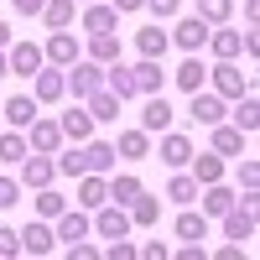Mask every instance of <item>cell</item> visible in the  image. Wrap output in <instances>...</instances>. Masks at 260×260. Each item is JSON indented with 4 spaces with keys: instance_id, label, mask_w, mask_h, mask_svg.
Here are the masks:
<instances>
[{
    "instance_id": "cell-1",
    "label": "cell",
    "mask_w": 260,
    "mask_h": 260,
    "mask_svg": "<svg viewBox=\"0 0 260 260\" xmlns=\"http://www.w3.org/2000/svg\"><path fill=\"white\" fill-rule=\"evenodd\" d=\"M62 83H68V94H73V99H89L99 83H104V62L78 57V62H68V68H62Z\"/></svg>"
},
{
    "instance_id": "cell-2",
    "label": "cell",
    "mask_w": 260,
    "mask_h": 260,
    "mask_svg": "<svg viewBox=\"0 0 260 260\" xmlns=\"http://www.w3.org/2000/svg\"><path fill=\"white\" fill-rule=\"evenodd\" d=\"M208 83H213V94H219V99H240V94H250V78L234 68V57H219V62H213V68H208Z\"/></svg>"
},
{
    "instance_id": "cell-3",
    "label": "cell",
    "mask_w": 260,
    "mask_h": 260,
    "mask_svg": "<svg viewBox=\"0 0 260 260\" xmlns=\"http://www.w3.org/2000/svg\"><path fill=\"white\" fill-rule=\"evenodd\" d=\"M16 167H21V177H16V182H21V187H31V192H37V187H47V182L57 177V161L47 156V151H26Z\"/></svg>"
},
{
    "instance_id": "cell-4",
    "label": "cell",
    "mask_w": 260,
    "mask_h": 260,
    "mask_svg": "<svg viewBox=\"0 0 260 260\" xmlns=\"http://www.w3.org/2000/svg\"><path fill=\"white\" fill-rule=\"evenodd\" d=\"M31 99H37V104H62V99H68V83H62V68L42 62V68L31 73Z\"/></svg>"
},
{
    "instance_id": "cell-5",
    "label": "cell",
    "mask_w": 260,
    "mask_h": 260,
    "mask_svg": "<svg viewBox=\"0 0 260 260\" xmlns=\"http://www.w3.org/2000/svg\"><path fill=\"white\" fill-rule=\"evenodd\" d=\"M187 120H192V125H219V120H229V99L208 94V89L187 94Z\"/></svg>"
},
{
    "instance_id": "cell-6",
    "label": "cell",
    "mask_w": 260,
    "mask_h": 260,
    "mask_svg": "<svg viewBox=\"0 0 260 260\" xmlns=\"http://www.w3.org/2000/svg\"><path fill=\"white\" fill-rule=\"evenodd\" d=\"M42 57H47L52 68H68V62H78V57H83V42H78L68 26H62V31H52L47 42H42Z\"/></svg>"
},
{
    "instance_id": "cell-7",
    "label": "cell",
    "mask_w": 260,
    "mask_h": 260,
    "mask_svg": "<svg viewBox=\"0 0 260 260\" xmlns=\"http://www.w3.org/2000/svg\"><path fill=\"white\" fill-rule=\"evenodd\" d=\"M208 31H213V26H208L203 16H182L177 26L167 31V37H172V47H182V52H203V42H208Z\"/></svg>"
},
{
    "instance_id": "cell-8",
    "label": "cell",
    "mask_w": 260,
    "mask_h": 260,
    "mask_svg": "<svg viewBox=\"0 0 260 260\" xmlns=\"http://www.w3.org/2000/svg\"><path fill=\"white\" fill-rule=\"evenodd\" d=\"M52 234H57V245H73V240H83V234H94L89 208H62L52 219Z\"/></svg>"
},
{
    "instance_id": "cell-9",
    "label": "cell",
    "mask_w": 260,
    "mask_h": 260,
    "mask_svg": "<svg viewBox=\"0 0 260 260\" xmlns=\"http://www.w3.org/2000/svg\"><path fill=\"white\" fill-rule=\"evenodd\" d=\"M16 234H21V255H52V250H57L52 219H31L26 229H16Z\"/></svg>"
},
{
    "instance_id": "cell-10",
    "label": "cell",
    "mask_w": 260,
    "mask_h": 260,
    "mask_svg": "<svg viewBox=\"0 0 260 260\" xmlns=\"http://www.w3.org/2000/svg\"><path fill=\"white\" fill-rule=\"evenodd\" d=\"M172 83H177L182 94H198V89H208V62L198 57V52H187L182 62H177V73H167Z\"/></svg>"
},
{
    "instance_id": "cell-11",
    "label": "cell",
    "mask_w": 260,
    "mask_h": 260,
    "mask_svg": "<svg viewBox=\"0 0 260 260\" xmlns=\"http://www.w3.org/2000/svg\"><path fill=\"white\" fill-rule=\"evenodd\" d=\"M94 234H99V240H120V234H130V213L120 203H99L94 208Z\"/></svg>"
},
{
    "instance_id": "cell-12",
    "label": "cell",
    "mask_w": 260,
    "mask_h": 260,
    "mask_svg": "<svg viewBox=\"0 0 260 260\" xmlns=\"http://www.w3.org/2000/svg\"><path fill=\"white\" fill-rule=\"evenodd\" d=\"M6 62H11V73H16V78H31L47 57H42L37 42H11V47H6Z\"/></svg>"
},
{
    "instance_id": "cell-13",
    "label": "cell",
    "mask_w": 260,
    "mask_h": 260,
    "mask_svg": "<svg viewBox=\"0 0 260 260\" xmlns=\"http://www.w3.org/2000/svg\"><path fill=\"white\" fill-rule=\"evenodd\" d=\"M57 130H62V141H73V146H83V141L94 136V115L83 110V99L73 104L68 115H57Z\"/></svg>"
},
{
    "instance_id": "cell-14",
    "label": "cell",
    "mask_w": 260,
    "mask_h": 260,
    "mask_svg": "<svg viewBox=\"0 0 260 260\" xmlns=\"http://www.w3.org/2000/svg\"><path fill=\"white\" fill-rule=\"evenodd\" d=\"M156 156L177 172V167H187L192 161V141L182 136V130H161V141H156Z\"/></svg>"
},
{
    "instance_id": "cell-15",
    "label": "cell",
    "mask_w": 260,
    "mask_h": 260,
    "mask_svg": "<svg viewBox=\"0 0 260 260\" xmlns=\"http://www.w3.org/2000/svg\"><path fill=\"white\" fill-rule=\"evenodd\" d=\"M208 130H213V151H219L224 161H229V156H245V151H250V136H245L240 125H224V120H219V125H208Z\"/></svg>"
},
{
    "instance_id": "cell-16",
    "label": "cell",
    "mask_w": 260,
    "mask_h": 260,
    "mask_svg": "<svg viewBox=\"0 0 260 260\" xmlns=\"http://www.w3.org/2000/svg\"><path fill=\"white\" fill-rule=\"evenodd\" d=\"M78 182V208H99V203H110V177L104 172H83V177H73Z\"/></svg>"
},
{
    "instance_id": "cell-17",
    "label": "cell",
    "mask_w": 260,
    "mask_h": 260,
    "mask_svg": "<svg viewBox=\"0 0 260 260\" xmlns=\"http://www.w3.org/2000/svg\"><path fill=\"white\" fill-rule=\"evenodd\" d=\"M115 21H120V11L110 6V0H94V6H78V26L83 31H115Z\"/></svg>"
},
{
    "instance_id": "cell-18",
    "label": "cell",
    "mask_w": 260,
    "mask_h": 260,
    "mask_svg": "<svg viewBox=\"0 0 260 260\" xmlns=\"http://www.w3.org/2000/svg\"><path fill=\"white\" fill-rule=\"evenodd\" d=\"M37 110H42V104H37L31 94H11L6 104H0V120H6L11 130H26V125L37 120Z\"/></svg>"
},
{
    "instance_id": "cell-19",
    "label": "cell",
    "mask_w": 260,
    "mask_h": 260,
    "mask_svg": "<svg viewBox=\"0 0 260 260\" xmlns=\"http://www.w3.org/2000/svg\"><path fill=\"white\" fill-rule=\"evenodd\" d=\"M172 120H177V115H172V104H167L161 94H146V110H141V130H146V136L172 130Z\"/></svg>"
},
{
    "instance_id": "cell-20",
    "label": "cell",
    "mask_w": 260,
    "mask_h": 260,
    "mask_svg": "<svg viewBox=\"0 0 260 260\" xmlns=\"http://www.w3.org/2000/svg\"><path fill=\"white\" fill-rule=\"evenodd\" d=\"M104 89H110V94H115L120 104H125V99H141V89H136V73H130L120 57L110 62V68H104Z\"/></svg>"
},
{
    "instance_id": "cell-21",
    "label": "cell",
    "mask_w": 260,
    "mask_h": 260,
    "mask_svg": "<svg viewBox=\"0 0 260 260\" xmlns=\"http://www.w3.org/2000/svg\"><path fill=\"white\" fill-rule=\"evenodd\" d=\"M26 146H31V151H47V156H52V151L62 146V130H57V120H42V115H37V120L26 125Z\"/></svg>"
},
{
    "instance_id": "cell-22",
    "label": "cell",
    "mask_w": 260,
    "mask_h": 260,
    "mask_svg": "<svg viewBox=\"0 0 260 260\" xmlns=\"http://www.w3.org/2000/svg\"><path fill=\"white\" fill-rule=\"evenodd\" d=\"M192 182H198V187H208V182H224V156H219V151H192Z\"/></svg>"
},
{
    "instance_id": "cell-23",
    "label": "cell",
    "mask_w": 260,
    "mask_h": 260,
    "mask_svg": "<svg viewBox=\"0 0 260 260\" xmlns=\"http://www.w3.org/2000/svg\"><path fill=\"white\" fill-rule=\"evenodd\" d=\"M125 213H130V229H156V219H161V198L136 192V198L125 203Z\"/></svg>"
},
{
    "instance_id": "cell-24",
    "label": "cell",
    "mask_w": 260,
    "mask_h": 260,
    "mask_svg": "<svg viewBox=\"0 0 260 260\" xmlns=\"http://www.w3.org/2000/svg\"><path fill=\"white\" fill-rule=\"evenodd\" d=\"M130 73H136V89H141V99H146V94H161V89H167L161 57H141V62H136V68H130Z\"/></svg>"
},
{
    "instance_id": "cell-25",
    "label": "cell",
    "mask_w": 260,
    "mask_h": 260,
    "mask_svg": "<svg viewBox=\"0 0 260 260\" xmlns=\"http://www.w3.org/2000/svg\"><path fill=\"white\" fill-rule=\"evenodd\" d=\"M172 229H177L182 245H203V240H208V213H192V208L182 203V213H177V224H172Z\"/></svg>"
},
{
    "instance_id": "cell-26",
    "label": "cell",
    "mask_w": 260,
    "mask_h": 260,
    "mask_svg": "<svg viewBox=\"0 0 260 260\" xmlns=\"http://www.w3.org/2000/svg\"><path fill=\"white\" fill-rule=\"evenodd\" d=\"M115 156H125V161H146L151 156V136L136 125V130H120L115 136Z\"/></svg>"
},
{
    "instance_id": "cell-27",
    "label": "cell",
    "mask_w": 260,
    "mask_h": 260,
    "mask_svg": "<svg viewBox=\"0 0 260 260\" xmlns=\"http://www.w3.org/2000/svg\"><path fill=\"white\" fill-rule=\"evenodd\" d=\"M83 110L94 115V125H115V120H120V99H115V94L99 83V89H94L89 99H83Z\"/></svg>"
},
{
    "instance_id": "cell-28",
    "label": "cell",
    "mask_w": 260,
    "mask_h": 260,
    "mask_svg": "<svg viewBox=\"0 0 260 260\" xmlns=\"http://www.w3.org/2000/svg\"><path fill=\"white\" fill-rule=\"evenodd\" d=\"M219 219H224V240H255V213H250V208L234 203V208L219 213Z\"/></svg>"
},
{
    "instance_id": "cell-29",
    "label": "cell",
    "mask_w": 260,
    "mask_h": 260,
    "mask_svg": "<svg viewBox=\"0 0 260 260\" xmlns=\"http://www.w3.org/2000/svg\"><path fill=\"white\" fill-rule=\"evenodd\" d=\"M240 42H245V31H234L229 21H224V26H213V31H208L203 47H208L213 57H240Z\"/></svg>"
},
{
    "instance_id": "cell-30",
    "label": "cell",
    "mask_w": 260,
    "mask_h": 260,
    "mask_svg": "<svg viewBox=\"0 0 260 260\" xmlns=\"http://www.w3.org/2000/svg\"><path fill=\"white\" fill-rule=\"evenodd\" d=\"M83 57H94V62L110 68V62L120 57V37H115V31H94L89 42H83Z\"/></svg>"
},
{
    "instance_id": "cell-31",
    "label": "cell",
    "mask_w": 260,
    "mask_h": 260,
    "mask_svg": "<svg viewBox=\"0 0 260 260\" xmlns=\"http://www.w3.org/2000/svg\"><path fill=\"white\" fill-rule=\"evenodd\" d=\"M198 198H203V213H208V219H219L224 208H234V198H240V192L224 187V182H208V187H198Z\"/></svg>"
},
{
    "instance_id": "cell-32",
    "label": "cell",
    "mask_w": 260,
    "mask_h": 260,
    "mask_svg": "<svg viewBox=\"0 0 260 260\" xmlns=\"http://www.w3.org/2000/svg\"><path fill=\"white\" fill-rule=\"evenodd\" d=\"M83 167L89 172H115V141H83Z\"/></svg>"
},
{
    "instance_id": "cell-33",
    "label": "cell",
    "mask_w": 260,
    "mask_h": 260,
    "mask_svg": "<svg viewBox=\"0 0 260 260\" xmlns=\"http://www.w3.org/2000/svg\"><path fill=\"white\" fill-rule=\"evenodd\" d=\"M229 125H240L245 136H255V130H260V104H255V89L234 99V115H229Z\"/></svg>"
},
{
    "instance_id": "cell-34",
    "label": "cell",
    "mask_w": 260,
    "mask_h": 260,
    "mask_svg": "<svg viewBox=\"0 0 260 260\" xmlns=\"http://www.w3.org/2000/svg\"><path fill=\"white\" fill-rule=\"evenodd\" d=\"M42 21H47V31H62L78 21V0H47L42 6Z\"/></svg>"
},
{
    "instance_id": "cell-35",
    "label": "cell",
    "mask_w": 260,
    "mask_h": 260,
    "mask_svg": "<svg viewBox=\"0 0 260 260\" xmlns=\"http://www.w3.org/2000/svg\"><path fill=\"white\" fill-rule=\"evenodd\" d=\"M167 47H172V37H167V31L156 26V21H151L146 31H136V52H141V57H161Z\"/></svg>"
},
{
    "instance_id": "cell-36",
    "label": "cell",
    "mask_w": 260,
    "mask_h": 260,
    "mask_svg": "<svg viewBox=\"0 0 260 260\" xmlns=\"http://www.w3.org/2000/svg\"><path fill=\"white\" fill-rule=\"evenodd\" d=\"M31 208H37V219H57L62 208H68V198L47 182V187H37V198H31Z\"/></svg>"
},
{
    "instance_id": "cell-37",
    "label": "cell",
    "mask_w": 260,
    "mask_h": 260,
    "mask_svg": "<svg viewBox=\"0 0 260 260\" xmlns=\"http://www.w3.org/2000/svg\"><path fill=\"white\" fill-rule=\"evenodd\" d=\"M136 192H146L136 172H115V177H110V203H120V208H125L130 198H136Z\"/></svg>"
},
{
    "instance_id": "cell-38",
    "label": "cell",
    "mask_w": 260,
    "mask_h": 260,
    "mask_svg": "<svg viewBox=\"0 0 260 260\" xmlns=\"http://www.w3.org/2000/svg\"><path fill=\"white\" fill-rule=\"evenodd\" d=\"M26 130H6V136H0V161H6V167H16L21 156H26Z\"/></svg>"
},
{
    "instance_id": "cell-39",
    "label": "cell",
    "mask_w": 260,
    "mask_h": 260,
    "mask_svg": "<svg viewBox=\"0 0 260 260\" xmlns=\"http://www.w3.org/2000/svg\"><path fill=\"white\" fill-rule=\"evenodd\" d=\"M167 198H172V203H198V182H192V172L177 167V177L167 182Z\"/></svg>"
},
{
    "instance_id": "cell-40",
    "label": "cell",
    "mask_w": 260,
    "mask_h": 260,
    "mask_svg": "<svg viewBox=\"0 0 260 260\" xmlns=\"http://www.w3.org/2000/svg\"><path fill=\"white\" fill-rule=\"evenodd\" d=\"M52 161H57V177H83V172H89V167H83V146H73V151H52Z\"/></svg>"
},
{
    "instance_id": "cell-41",
    "label": "cell",
    "mask_w": 260,
    "mask_h": 260,
    "mask_svg": "<svg viewBox=\"0 0 260 260\" xmlns=\"http://www.w3.org/2000/svg\"><path fill=\"white\" fill-rule=\"evenodd\" d=\"M229 11H234V0H198V16L208 21V26H224Z\"/></svg>"
},
{
    "instance_id": "cell-42",
    "label": "cell",
    "mask_w": 260,
    "mask_h": 260,
    "mask_svg": "<svg viewBox=\"0 0 260 260\" xmlns=\"http://www.w3.org/2000/svg\"><path fill=\"white\" fill-rule=\"evenodd\" d=\"M234 161H240V187H245V192L260 187V161L250 156V151H245V156H234Z\"/></svg>"
},
{
    "instance_id": "cell-43",
    "label": "cell",
    "mask_w": 260,
    "mask_h": 260,
    "mask_svg": "<svg viewBox=\"0 0 260 260\" xmlns=\"http://www.w3.org/2000/svg\"><path fill=\"white\" fill-rule=\"evenodd\" d=\"M16 255H21V234L0 224V260H16Z\"/></svg>"
},
{
    "instance_id": "cell-44",
    "label": "cell",
    "mask_w": 260,
    "mask_h": 260,
    "mask_svg": "<svg viewBox=\"0 0 260 260\" xmlns=\"http://www.w3.org/2000/svg\"><path fill=\"white\" fill-rule=\"evenodd\" d=\"M21 203V182L16 177H0V208H16Z\"/></svg>"
},
{
    "instance_id": "cell-45",
    "label": "cell",
    "mask_w": 260,
    "mask_h": 260,
    "mask_svg": "<svg viewBox=\"0 0 260 260\" xmlns=\"http://www.w3.org/2000/svg\"><path fill=\"white\" fill-rule=\"evenodd\" d=\"M177 6H182V0H146V11L156 16V21H172V16H177Z\"/></svg>"
},
{
    "instance_id": "cell-46",
    "label": "cell",
    "mask_w": 260,
    "mask_h": 260,
    "mask_svg": "<svg viewBox=\"0 0 260 260\" xmlns=\"http://www.w3.org/2000/svg\"><path fill=\"white\" fill-rule=\"evenodd\" d=\"M94 255H99V245H89V234L68 245V260H94Z\"/></svg>"
},
{
    "instance_id": "cell-47",
    "label": "cell",
    "mask_w": 260,
    "mask_h": 260,
    "mask_svg": "<svg viewBox=\"0 0 260 260\" xmlns=\"http://www.w3.org/2000/svg\"><path fill=\"white\" fill-rule=\"evenodd\" d=\"M104 255H110V260H136V245L120 234V240H110V250H104Z\"/></svg>"
},
{
    "instance_id": "cell-48",
    "label": "cell",
    "mask_w": 260,
    "mask_h": 260,
    "mask_svg": "<svg viewBox=\"0 0 260 260\" xmlns=\"http://www.w3.org/2000/svg\"><path fill=\"white\" fill-rule=\"evenodd\" d=\"M136 255H146V260H167V255H172V245H161V240H146V245H136Z\"/></svg>"
},
{
    "instance_id": "cell-49",
    "label": "cell",
    "mask_w": 260,
    "mask_h": 260,
    "mask_svg": "<svg viewBox=\"0 0 260 260\" xmlns=\"http://www.w3.org/2000/svg\"><path fill=\"white\" fill-rule=\"evenodd\" d=\"M11 6H16L21 16H42V6H47V0H11Z\"/></svg>"
},
{
    "instance_id": "cell-50",
    "label": "cell",
    "mask_w": 260,
    "mask_h": 260,
    "mask_svg": "<svg viewBox=\"0 0 260 260\" xmlns=\"http://www.w3.org/2000/svg\"><path fill=\"white\" fill-rule=\"evenodd\" d=\"M110 6H115L120 16H130V11H146V0H110Z\"/></svg>"
},
{
    "instance_id": "cell-51",
    "label": "cell",
    "mask_w": 260,
    "mask_h": 260,
    "mask_svg": "<svg viewBox=\"0 0 260 260\" xmlns=\"http://www.w3.org/2000/svg\"><path fill=\"white\" fill-rule=\"evenodd\" d=\"M245 21H250V26L260 21V0H245Z\"/></svg>"
},
{
    "instance_id": "cell-52",
    "label": "cell",
    "mask_w": 260,
    "mask_h": 260,
    "mask_svg": "<svg viewBox=\"0 0 260 260\" xmlns=\"http://www.w3.org/2000/svg\"><path fill=\"white\" fill-rule=\"evenodd\" d=\"M11 42H16V37H11V21H0V52H6Z\"/></svg>"
},
{
    "instance_id": "cell-53",
    "label": "cell",
    "mask_w": 260,
    "mask_h": 260,
    "mask_svg": "<svg viewBox=\"0 0 260 260\" xmlns=\"http://www.w3.org/2000/svg\"><path fill=\"white\" fill-rule=\"evenodd\" d=\"M0 78H11V62H6V52H0Z\"/></svg>"
},
{
    "instance_id": "cell-54",
    "label": "cell",
    "mask_w": 260,
    "mask_h": 260,
    "mask_svg": "<svg viewBox=\"0 0 260 260\" xmlns=\"http://www.w3.org/2000/svg\"><path fill=\"white\" fill-rule=\"evenodd\" d=\"M78 6H94V0H78Z\"/></svg>"
}]
</instances>
